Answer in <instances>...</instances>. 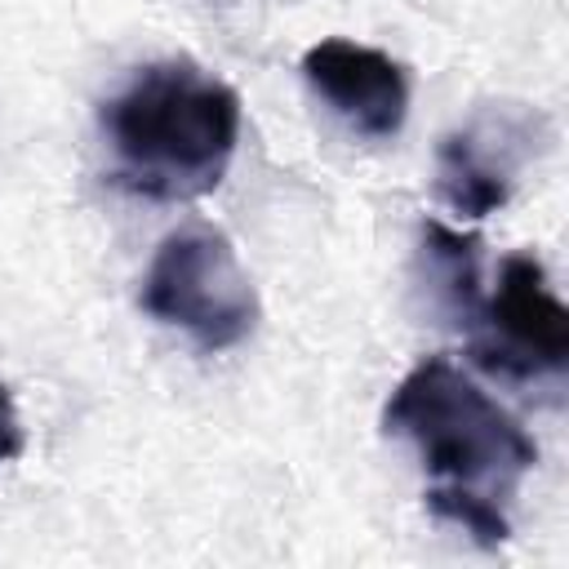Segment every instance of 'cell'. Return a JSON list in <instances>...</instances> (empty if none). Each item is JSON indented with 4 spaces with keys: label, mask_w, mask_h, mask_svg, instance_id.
Wrapping results in <instances>:
<instances>
[{
    "label": "cell",
    "mask_w": 569,
    "mask_h": 569,
    "mask_svg": "<svg viewBox=\"0 0 569 569\" xmlns=\"http://www.w3.org/2000/svg\"><path fill=\"white\" fill-rule=\"evenodd\" d=\"M387 436L413 445L427 511L485 547L511 538V502L538 462L533 436L449 356L418 360L382 409Z\"/></svg>",
    "instance_id": "cell-1"
},
{
    "label": "cell",
    "mask_w": 569,
    "mask_h": 569,
    "mask_svg": "<svg viewBox=\"0 0 569 569\" xmlns=\"http://www.w3.org/2000/svg\"><path fill=\"white\" fill-rule=\"evenodd\" d=\"M111 178L147 200H196L213 191L240 142V93L196 67L164 58L138 67L98 111Z\"/></svg>",
    "instance_id": "cell-2"
},
{
    "label": "cell",
    "mask_w": 569,
    "mask_h": 569,
    "mask_svg": "<svg viewBox=\"0 0 569 569\" xmlns=\"http://www.w3.org/2000/svg\"><path fill=\"white\" fill-rule=\"evenodd\" d=\"M138 298L147 316L182 329L200 351H227L258 325V289L236 244L209 222L178 227L160 240Z\"/></svg>",
    "instance_id": "cell-3"
},
{
    "label": "cell",
    "mask_w": 569,
    "mask_h": 569,
    "mask_svg": "<svg viewBox=\"0 0 569 569\" xmlns=\"http://www.w3.org/2000/svg\"><path fill=\"white\" fill-rule=\"evenodd\" d=\"M462 320H471V356L489 373L538 378L569 365V311L533 253H507L498 284L476 293Z\"/></svg>",
    "instance_id": "cell-4"
},
{
    "label": "cell",
    "mask_w": 569,
    "mask_h": 569,
    "mask_svg": "<svg viewBox=\"0 0 569 569\" xmlns=\"http://www.w3.org/2000/svg\"><path fill=\"white\" fill-rule=\"evenodd\" d=\"M538 129H547V120L520 107H502V111L493 107L480 111L471 124L453 129L436 151L440 200L467 222H480L493 209H502L520 164L533 156Z\"/></svg>",
    "instance_id": "cell-5"
},
{
    "label": "cell",
    "mask_w": 569,
    "mask_h": 569,
    "mask_svg": "<svg viewBox=\"0 0 569 569\" xmlns=\"http://www.w3.org/2000/svg\"><path fill=\"white\" fill-rule=\"evenodd\" d=\"M302 76L365 138H396L409 116L405 67L373 44L329 36L302 53Z\"/></svg>",
    "instance_id": "cell-6"
},
{
    "label": "cell",
    "mask_w": 569,
    "mask_h": 569,
    "mask_svg": "<svg viewBox=\"0 0 569 569\" xmlns=\"http://www.w3.org/2000/svg\"><path fill=\"white\" fill-rule=\"evenodd\" d=\"M22 449H27V431H22V418H18V405H13V391L0 382V462H13Z\"/></svg>",
    "instance_id": "cell-7"
}]
</instances>
